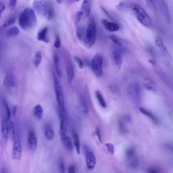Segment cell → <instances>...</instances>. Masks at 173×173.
Here are the masks:
<instances>
[{"instance_id": "6da1fadb", "label": "cell", "mask_w": 173, "mask_h": 173, "mask_svg": "<svg viewBox=\"0 0 173 173\" xmlns=\"http://www.w3.org/2000/svg\"><path fill=\"white\" fill-rule=\"evenodd\" d=\"M37 19L34 11L31 8H27L21 13L18 18V23L23 29L27 30L34 27Z\"/></svg>"}, {"instance_id": "7a4b0ae2", "label": "cell", "mask_w": 173, "mask_h": 173, "mask_svg": "<svg viewBox=\"0 0 173 173\" xmlns=\"http://www.w3.org/2000/svg\"><path fill=\"white\" fill-rule=\"evenodd\" d=\"M131 9L135 17L140 23L147 28L152 27V22L150 17L141 6L137 4H133Z\"/></svg>"}, {"instance_id": "3957f363", "label": "cell", "mask_w": 173, "mask_h": 173, "mask_svg": "<svg viewBox=\"0 0 173 173\" xmlns=\"http://www.w3.org/2000/svg\"><path fill=\"white\" fill-rule=\"evenodd\" d=\"M96 38V25L95 20L92 18L87 30L84 38L85 45L88 48L92 47Z\"/></svg>"}, {"instance_id": "277c9868", "label": "cell", "mask_w": 173, "mask_h": 173, "mask_svg": "<svg viewBox=\"0 0 173 173\" xmlns=\"http://www.w3.org/2000/svg\"><path fill=\"white\" fill-rule=\"evenodd\" d=\"M54 79L55 91L56 94V100L59 106V108L65 112V105L63 92L62 91L60 84L55 74H54Z\"/></svg>"}, {"instance_id": "5b68a950", "label": "cell", "mask_w": 173, "mask_h": 173, "mask_svg": "<svg viewBox=\"0 0 173 173\" xmlns=\"http://www.w3.org/2000/svg\"><path fill=\"white\" fill-rule=\"evenodd\" d=\"M103 58L100 54H97L92 59L91 67L93 72L97 77H100L103 75Z\"/></svg>"}, {"instance_id": "8992f818", "label": "cell", "mask_w": 173, "mask_h": 173, "mask_svg": "<svg viewBox=\"0 0 173 173\" xmlns=\"http://www.w3.org/2000/svg\"><path fill=\"white\" fill-rule=\"evenodd\" d=\"M127 162L130 168L132 169L137 168L139 165V159H138L134 149L129 148L126 151Z\"/></svg>"}, {"instance_id": "52a82bcc", "label": "cell", "mask_w": 173, "mask_h": 173, "mask_svg": "<svg viewBox=\"0 0 173 173\" xmlns=\"http://www.w3.org/2000/svg\"><path fill=\"white\" fill-rule=\"evenodd\" d=\"M84 154L86 157V162L88 169L93 170L96 163L95 155L88 147L85 146L84 148Z\"/></svg>"}, {"instance_id": "ba28073f", "label": "cell", "mask_w": 173, "mask_h": 173, "mask_svg": "<svg viewBox=\"0 0 173 173\" xmlns=\"http://www.w3.org/2000/svg\"><path fill=\"white\" fill-rule=\"evenodd\" d=\"M14 142L12 151V157L13 159L20 160L21 158L22 148L19 138H15Z\"/></svg>"}, {"instance_id": "9c48e42d", "label": "cell", "mask_w": 173, "mask_h": 173, "mask_svg": "<svg viewBox=\"0 0 173 173\" xmlns=\"http://www.w3.org/2000/svg\"><path fill=\"white\" fill-rule=\"evenodd\" d=\"M27 144L29 149L32 150H34L36 149L37 141L35 131L33 130L29 131L27 137Z\"/></svg>"}, {"instance_id": "30bf717a", "label": "cell", "mask_w": 173, "mask_h": 173, "mask_svg": "<svg viewBox=\"0 0 173 173\" xmlns=\"http://www.w3.org/2000/svg\"><path fill=\"white\" fill-rule=\"evenodd\" d=\"M46 4L45 0H34L33 4V8L39 14L43 15Z\"/></svg>"}, {"instance_id": "8fae6325", "label": "cell", "mask_w": 173, "mask_h": 173, "mask_svg": "<svg viewBox=\"0 0 173 173\" xmlns=\"http://www.w3.org/2000/svg\"><path fill=\"white\" fill-rule=\"evenodd\" d=\"M48 20H52L54 16V8L50 1L46 2L45 8L43 15Z\"/></svg>"}, {"instance_id": "7c38bea8", "label": "cell", "mask_w": 173, "mask_h": 173, "mask_svg": "<svg viewBox=\"0 0 173 173\" xmlns=\"http://www.w3.org/2000/svg\"><path fill=\"white\" fill-rule=\"evenodd\" d=\"M101 23L108 31L111 32H116L119 29V25L116 23L109 22L107 20L103 19Z\"/></svg>"}, {"instance_id": "4fadbf2b", "label": "cell", "mask_w": 173, "mask_h": 173, "mask_svg": "<svg viewBox=\"0 0 173 173\" xmlns=\"http://www.w3.org/2000/svg\"><path fill=\"white\" fill-rule=\"evenodd\" d=\"M130 121V118L128 116H124L119 119L118 121L119 130L123 134L127 133L128 130L127 128L126 123Z\"/></svg>"}, {"instance_id": "5bb4252c", "label": "cell", "mask_w": 173, "mask_h": 173, "mask_svg": "<svg viewBox=\"0 0 173 173\" xmlns=\"http://www.w3.org/2000/svg\"><path fill=\"white\" fill-rule=\"evenodd\" d=\"M115 63L118 70L121 69L123 63V54L120 51L115 50L113 52Z\"/></svg>"}, {"instance_id": "9a60e30c", "label": "cell", "mask_w": 173, "mask_h": 173, "mask_svg": "<svg viewBox=\"0 0 173 173\" xmlns=\"http://www.w3.org/2000/svg\"><path fill=\"white\" fill-rule=\"evenodd\" d=\"M8 121L6 118L3 119L1 122V131L2 136L4 141H7L9 137V124Z\"/></svg>"}, {"instance_id": "2e32d148", "label": "cell", "mask_w": 173, "mask_h": 173, "mask_svg": "<svg viewBox=\"0 0 173 173\" xmlns=\"http://www.w3.org/2000/svg\"><path fill=\"white\" fill-rule=\"evenodd\" d=\"M44 135L46 139L52 140L55 138V133L51 126L50 124H46L44 128Z\"/></svg>"}, {"instance_id": "e0dca14e", "label": "cell", "mask_w": 173, "mask_h": 173, "mask_svg": "<svg viewBox=\"0 0 173 173\" xmlns=\"http://www.w3.org/2000/svg\"><path fill=\"white\" fill-rule=\"evenodd\" d=\"M91 6L90 0H84L81 7L83 15L86 17H89L91 12Z\"/></svg>"}, {"instance_id": "ac0fdd59", "label": "cell", "mask_w": 173, "mask_h": 173, "mask_svg": "<svg viewBox=\"0 0 173 173\" xmlns=\"http://www.w3.org/2000/svg\"><path fill=\"white\" fill-rule=\"evenodd\" d=\"M66 72L68 83H72L74 78V70L72 65L69 63L66 66Z\"/></svg>"}, {"instance_id": "d6986e66", "label": "cell", "mask_w": 173, "mask_h": 173, "mask_svg": "<svg viewBox=\"0 0 173 173\" xmlns=\"http://www.w3.org/2000/svg\"><path fill=\"white\" fill-rule=\"evenodd\" d=\"M61 139L65 148L68 151H73V145L70 138L66 135L61 137Z\"/></svg>"}, {"instance_id": "ffe728a7", "label": "cell", "mask_w": 173, "mask_h": 173, "mask_svg": "<svg viewBox=\"0 0 173 173\" xmlns=\"http://www.w3.org/2000/svg\"><path fill=\"white\" fill-rule=\"evenodd\" d=\"M48 30V27H45L39 32L37 37L39 41H42L45 43L49 42V39L47 36Z\"/></svg>"}, {"instance_id": "44dd1931", "label": "cell", "mask_w": 173, "mask_h": 173, "mask_svg": "<svg viewBox=\"0 0 173 173\" xmlns=\"http://www.w3.org/2000/svg\"><path fill=\"white\" fill-rule=\"evenodd\" d=\"M53 60H54L57 75L60 78H61L62 74L60 68L59 58L57 52H55L54 55H53Z\"/></svg>"}, {"instance_id": "7402d4cb", "label": "cell", "mask_w": 173, "mask_h": 173, "mask_svg": "<svg viewBox=\"0 0 173 173\" xmlns=\"http://www.w3.org/2000/svg\"><path fill=\"white\" fill-rule=\"evenodd\" d=\"M33 113L37 119H41L43 115V110L42 106L40 105L36 106L34 108Z\"/></svg>"}, {"instance_id": "603a6c76", "label": "cell", "mask_w": 173, "mask_h": 173, "mask_svg": "<svg viewBox=\"0 0 173 173\" xmlns=\"http://www.w3.org/2000/svg\"><path fill=\"white\" fill-rule=\"evenodd\" d=\"M140 111L143 114L146 115L150 118L153 121L154 123L156 124H158L159 123L158 120L157 118L154 115L150 112L149 111L144 109V108L141 107L139 108Z\"/></svg>"}, {"instance_id": "cb8c5ba5", "label": "cell", "mask_w": 173, "mask_h": 173, "mask_svg": "<svg viewBox=\"0 0 173 173\" xmlns=\"http://www.w3.org/2000/svg\"><path fill=\"white\" fill-rule=\"evenodd\" d=\"M73 137L74 145L75 147L76 151L78 154L80 153V144L79 136L77 133L73 132Z\"/></svg>"}, {"instance_id": "d4e9b609", "label": "cell", "mask_w": 173, "mask_h": 173, "mask_svg": "<svg viewBox=\"0 0 173 173\" xmlns=\"http://www.w3.org/2000/svg\"><path fill=\"white\" fill-rule=\"evenodd\" d=\"M19 33V29L17 27H13L9 29L6 31V34L9 37H15Z\"/></svg>"}, {"instance_id": "484cf974", "label": "cell", "mask_w": 173, "mask_h": 173, "mask_svg": "<svg viewBox=\"0 0 173 173\" xmlns=\"http://www.w3.org/2000/svg\"><path fill=\"white\" fill-rule=\"evenodd\" d=\"M95 95L98 102L101 107L104 108L107 107V104L100 92L97 91L95 92Z\"/></svg>"}, {"instance_id": "4316f807", "label": "cell", "mask_w": 173, "mask_h": 173, "mask_svg": "<svg viewBox=\"0 0 173 173\" xmlns=\"http://www.w3.org/2000/svg\"><path fill=\"white\" fill-rule=\"evenodd\" d=\"M16 18L15 17H11L9 18L4 23L1 27V29H4L14 24L16 21Z\"/></svg>"}, {"instance_id": "83f0119b", "label": "cell", "mask_w": 173, "mask_h": 173, "mask_svg": "<svg viewBox=\"0 0 173 173\" xmlns=\"http://www.w3.org/2000/svg\"><path fill=\"white\" fill-rule=\"evenodd\" d=\"M42 55L40 51L37 52L34 57V64L36 68H37L42 61Z\"/></svg>"}, {"instance_id": "f1b7e54d", "label": "cell", "mask_w": 173, "mask_h": 173, "mask_svg": "<svg viewBox=\"0 0 173 173\" xmlns=\"http://www.w3.org/2000/svg\"><path fill=\"white\" fill-rule=\"evenodd\" d=\"M9 133L11 139L14 140L15 139L14 125L12 121H10L9 124Z\"/></svg>"}, {"instance_id": "f546056e", "label": "cell", "mask_w": 173, "mask_h": 173, "mask_svg": "<svg viewBox=\"0 0 173 173\" xmlns=\"http://www.w3.org/2000/svg\"><path fill=\"white\" fill-rule=\"evenodd\" d=\"M3 104L6 111V118H5L9 122L10 121L11 118V111L7 103H6V101L4 100H3Z\"/></svg>"}, {"instance_id": "4dcf8cb0", "label": "cell", "mask_w": 173, "mask_h": 173, "mask_svg": "<svg viewBox=\"0 0 173 173\" xmlns=\"http://www.w3.org/2000/svg\"><path fill=\"white\" fill-rule=\"evenodd\" d=\"M80 105L82 109L85 113L88 114L89 112L88 108L84 99L82 97L80 98Z\"/></svg>"}, {"instance_id": "1f68e13d", "label": "cell", "mask_w": 173, "mask_h": 173, "mask_svg": "<svg viewBox=\"0 0 173 173\" xmlns=\"http://www.w3.org/2000/svg\"><path fill=\"white\" fill-rule=\"evenodd\" d=\"M155 42L157 47L160 48L161 50L165 47L163 42L162 38L160 37L157 36L155 38Z\"/></svg>"}, {"instance_id": "d6a6232c", "label": "cell", "mask_w": 173, "mask_h": 173, "mask_svg": "<svg viewBox=\"0 0 173 173\" xmlns=\"http://www.w3.org/2000/svg\"><path fill=\"white\" fill-rule=\"evenodd\" d=\"M144 86L145 88L150 90L155 91L156 90L155 85L151 81H148L145 82Z\"/></svg>"}, {"instance_id": "836d02e7", "label": "cell", "mask_w": 173, "mask_h": 173, "mask_svg": "<svg viewBox=\"0 0 173 173\" xmlns=\"http://www.w3.org/2000/svg\"><path fill=\"white\" fill-rule=\"evenodd\" d=\"M83 14L81 11H78L76 14L75 18V23L77 24L80 22L83 17Z\"/></svg>"}, {"instance_id": "e575fe53", "label": "cell", "mask_w": 173, "mask_h": 173, "mask_svg": "<svg viewBox=\"0 0 173 173\" xmlns=\"http://www.w3.org/2000/svg\"><path fill=\"white\" fill-rule=\"evenodd\" d=\"M105 145L109 153L111 154H113L114 152V145L111 144H110V143H107V144H105Z\"/></svg>"}, {"instance_id": "d590c367", "label": "cell", "mask_w": 173, "mask_h": 173, "mask_svg": "<svg viewBox=\"0 0 173 173\" xmlns=\"http://www.w3.org/2000/svg\"><path fill=\"white\" fill-rule=\"evenodd\" d=\"M109 38L110 39H111L113 42L116 43V44L118 46H121V47L122 46V43L119 40V39L116 36L114 35H110L109 36Z\"/></svg>"}, {"instance_id": "8d00e7d4", "label": "cell", "mask_w": 173, "mask_h": 173, "mask_svg": "<svg viewBox=\"0 0 173 173\" xmlns=\"http://www.w3.org/2000/svg\"><path fill=\"white\" fill-rule=\"evenodd\" d=\"M84 32L83 30L80 28H78L77 30V35L78 37L80 40H82V39L84 37Z\"/></svg>"}, {"instance_id": "74e56055", "label": "cell", "mask_w": 173, "mask_h": 173, "mask_svg": "<svg viewBox=\"0 0 173 173\" xmlns=\"http://www.w3.org/2000/svg\"><path fill=\"white\" fill-rule=\"evenodd\" d=\"M74 59L76 62L78 64V65L80 69H82L84 67V64L83 63V62L82 60L80 59L79 57L77 56L74 57Z\"/></svg>"}, {"instance_id": "f35d334b", "label": "cell", "mask_w": 173, "mask_h": 173, "mask_svg": "<svg viewBox=\"0 0 173 173\" xmlns=\"http://www.w3.org/2000/svg\"><path fill=\"white\" fill-rule=\"evenodd\" d=\"M147 172L149 173H159L160 172V169L158 167H150L147 169Z\"/></svg>"}, {"instance_id": "ab89813d", "label": "cell", "mask_w": 173, "mask_h": 173, "mask_svg": "<svg viewBox=\"0 0 173 173\" xmlns=\"http://www.w3.org/2000/svg\"><path fill=\"white\" fill-rule=\"evenodd\" d=\"M8 77L11 86L14 87L15 85V80L14 78V77L13 75L10 74Z\"/></svg>"}, {"instance_id": "60d3db41", "label": "cell", "mask_w": 173, "mask_h": 173, "mask_svg": "<svg viewBox=\"0 0 173 173\" xmlns=\"http://www.w3.org/2000/svg\"><path fill=\"white\" fill-rule=\"evenodd\" d=\"M17 0H10L9 1V6L11 10H13L17 6Z\"/></svg>"}, {"instance_id": "b9f144b4", "label": "cell", "mask_w": 173, "mask_h": 173, "mask_svg": "<svg viewBox=\"0 0 173 173\" xmlns=\"http://www.w3.org/2000/svg\"><path fill=\"white\" fill-rule=\"evenodd\" d=\"M61 41L58 36H56V40H55L54 44V47L57 48H59L60 47Z\"/></svg>"}, {"instance_id": "7bdbcfd3", "label": "cell", "mask_w": 173, "mask_h": 173, "mask_svg": "<svg viewBox=\"0 0 173 173\" xmlns=\"http://www.w3.org/2000/svg\"><path fill=\"white\" fill-rule=\"evenodd\" d=\"M59 168L61 172L64 173L65 172V166L63 160H61L60 161Z\"/></svg>"}, {"instance_id": "ee69618b", "label": "cell", "mask_w": 173, "mask_h": 173, "mask_svg": "<svg viewBox=\"0 0 173 173\" xmlns=\"http://www.w3.org/2000/svg\"><path fill=\"white\" fill-rule=\"evenodd\" d=\"M4 85L6 89L8 90L10 89L11 86L10 82H9L8 76H6L4 79Z\"/></svg>"}, {"instance_id": "f6af8a7d", "label": "cell", "mask_w": 173, "mask_h": 173, "mask_svg": "<svg viewBox=\"0 0 173 173\" xmlns=\"http://www.w3.org/2000/svg\"><path fill=\"white\" fill-rule=\"evenodd\" d=\"M126 5L123 2H120L116 6V9L118 11H121L125 8Z\"/></svg>"}, {"instance_id": "bcb514c9", "label": "cell", "mask_w": 173, "mask_h": 173, "mask_svg": "<svg viewBox=\"0 0 173 173\" xmlns=\"http://www.w3.org/2000/svg\"><path fill=\"white\" fill-rule=\"evenodd\" d=\"M95 135L97 136L98 137L99 141H100L101 144H102V140H101V139L100 129H99V128L98 127H97L95 129Z\"/></svg>"}, {"instance_id": "7dc6e473", "label": "cell", "mask_w": 173, "mask_h": 173, "mask_svg": "<svg viewBox=\"0 0 173 173\" xmlns=\"http://www.w3.org/2000/svg\"><path fill=\"white\" fill-rule=\"evenodd\" d=\"M6 8L5 6L3 3L0 2V17L1 16L2 14L5 10Z\"/></svg>"}, {"instance_id": "c3c4849f", "label": "cell", "mask_w": 173, "mask_h": 173, "mask_svg": "<svg viewBox=\"0 0 173 173\" xmlns=\"http://www.w3.org/2000/svg\"><path fill=\"white\" fill-rule=\"evenodd\" d=\"M17 110V107L16 106H13L11 108V113L13 116H14L16 114Z\"/></svg>"}, {"instance_id": "681fc988", "label": "cell", "mask_w": 173, "mask_h": 173, "mask_svg": "<svg viewBox=\"0 0 173 173\" xmlns=\"http://www.w3.org/2000/svg\"><path fill=\"white\" fill-rule=\"evenodd\" d=\"M75 166H71L68 169V173H75Z\"/></svg>"}, {"instance_id": "f907efd6", "label": "cell", "mask_w": 173, "mask_h": 173, "mask_svg": "<svg viewBox=\"0 0 173 173\" xmlns=\"http://www.w3.org/2000/svg\"><path fill=\"white\" fill-rule=\"evenodd\" d=\"M8 172V170L5 167H2L0 168V173H6Z\"/></svg>"}, {"instance_id": "816d5d0a", "label": "cell", "mask_w": 173, "mask_h": 173, "mask_svg": "<svg viewBox=\"0 0 173 173\" xmlns=\"http://www.w3.org/2000/svg\"><path fill=\"white\" fill-rule=\"evenodd\" d=\"M101 9H102V10H103V11L104 13L105 14L107 15L108 17H111L110 15L109 14V13H108V12H107V11H106V10H105V9L103 8H101Z\"/></svg>"}, {"instance_id": "f5cc1de1", "label": "cell", "mask_w": 173, "mask_h": 173, "mask_svg": "<svg viewBox=\"0 0 173 173\" xmlns=\"http://www.w3.org/2000/svg\"><path fill=\"white\" fill-rule=\"evenodd\" d=\"M149 62L153 66L155 65V61H154V60L152 59H149Z\"/></svg>"}, {"instance_id": "db71d44e", "label": "cell", "mask_w": 173, "mask_h": 173, "mask_svg": "<svg viewBox=\"0 0 173 173\" xmlns=\"http://www.w3.org/2000/svg\"><path fill=\"white\" fill-rule=\"evenodd\" d=\"M63 1V0H56L57 3L58 4H61Z\"/></svg>"}, {"instance_id": "11a10c76", "label": "cell", "mask_w": 173, "mask_h": 173, "mask_svg": "<svg viewBox=\"0 0 173 173\" xmlns=\"http://www.w3.org/2000/svg\"><path fill=\"white\" fill-rule=\"evenodd\" d=\"M149 1L151 2H152L154 1V0H149Z\"/></svg>"}, {"instance_id": "9f6ffc18", "label": "cell", "mask_w": 173, "mask_h": 173, "mask_svg": "<svg viewBox=\"0 0 173 173\" xmlns=\"http://www.w3.org/2000/svg\"><path fill=\"white\" fill-rule=\"evenodd\" d=\"M76 1L78 2L79 1V0H75Z\"/></svg>"}]
</instances>
